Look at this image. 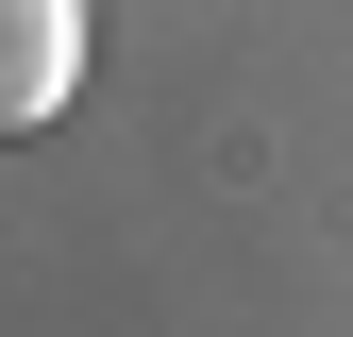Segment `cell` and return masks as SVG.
<instances>
[{
    "label": "cell",
    "mask_w": 353,
    "mask_h": 337,
    "mask_svg": "<svg viewBox=\"0 0 353 337\" xmlns=\"http://www.w3.org/2000/svg\"><path fill=\"white\" fill-rule=\"evenodd\" d=\"M84 84V0H0V135H51Z\"/></svg>",
    "instance_id": "obj_1"
}]
</instances>
